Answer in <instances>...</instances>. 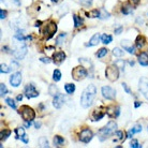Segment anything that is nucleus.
I'll use <instances>...</instances> for the list:
<instances>
[{"label":"nucleus","instance_id":"42","mask_svg":"<svg viewBox=\"0 0 148 148\" xmlns=\"http://www.w3.org/2000/svg\"><path fill=\"white\" fill-rule=\"evenodd\" d=\"M2 1H4L5 4L9 3V1L11 2V4H15V5H18V4L21 3V0H2Z\"/></svg>","mask_w":148,"mask_h":148},{"label":"nucleus","instance_id":"37","mask_svg":"<svg viewBox=\"0 0 148 148\" xmlns=\"http://www.w3.org/2000/svg\"><path fill=\"white\" fill-rule=\"evenodd\" d=\"M10 135H11V131L10 130H3V131H1V140H5Z\"/></svg>","mask_w":148,"mask_h":148},{"label":"nucleus","instance_id":"25","mask_svg":"<svg viewBox=\"0 0 148 148\" xmlns=\"http://www.w3.org/2000/svg\"><path fill=\"white\" fill-rule=\"evenodd\" d=\"M112 40H113V38L110 34H103L101 37V41H102V43H104V44H110L112 42Z\"/></svg>","mask_w":148,"mask_h":148},{"label":"nucleus","instance_id":"46","mask_svg":"<svg viewBox=\"0 0 148 148\" xmlns=\"http://www.w3.org/2000/svg\"><path fill=\"white\" fill-rule=\"evenodd\" d=\"M40 60L42 61V62H44V63H49L51 61H52V60L49 59V58H47V57H46V58H41Z\"/></svg>","mask_w":148,"mask_h":148},{"label":"nucleus","instance_id":"12","mask_svg":"<svg viewBox=\"0 0 148 148\" xmlns=\"http://www.w3.org/2000/svg\"><path fill=\"white\" fill-rule=\"evenodd\" d=\"M22 83V74L21 72H15L14 74H12L10 77V84L13 87H18Z\"/></svg>","mask_w":148,"mask_h":148},{"label":"nucleus","instance_id":"36","mask_svg":"<svg viewBox=\"0 0 148 148\" xmlns=\"http://www.w3.org/2000/svg\"><path fill=\"white\" fill-rule=\"evenodd\" d=\"M113 54H114L115 56H117V57H121V56H123V51H121V49L118 47H116L113 49Z\"/></svg>","mask_w":148,"mask_h":148},{"label":"nucleus","instance_id":"30","mask_svg":"<svg viewBox=\"0 0 148 148\" xmlns=\"http://www.w3.org/2000/svg\"><path fill=\"white\" fill-rule=\"evenodd\" d=\"M60 78H61V72L59 70H55L53 73V79L55 82H58L60 81Z\"/></svg>","mask_w":148,"mask_h":148},{"label":"nucleus","instance_id":"4","mask_svg":"<svg viewBox=\"0 0 148 148\" xmlns=\"http://www.w3.org/2000/svg\"><path fill=\"white\" fill-rule=\"evenodd\" d=\"M56 30H57V25L54 22H51L46 24V25H44V27L41 29V34L44 36L46 40H49L55 34Z\"/></svg>","mask_w":148,"mask_h":148},{"label":"nucleus","instance_id":"21","mask_svg":"<svg viewBox=\"0 0 148 148\" xmlns=\"http://www.w3.org/2000/svg\"><path fill=\"white\" fill-rule=\"evenodd\" d=\"M141 131H142V126L136 125V126H134L132 129L129 130V132H128V134H127V136L129 137V138H131V137L133 136L134 133H140Z\"/></svg>","mask_w":148,"mask_h":148},{"label":"nucleus","instance_id":"27","mask_svg":"<svg viewBox=\"0 0 148 148\" xmlns=\"http://www.w3.org/2000/svg\"><path fill=\"white\" fill-rule=\"evenodd\" d=\"M64 89H66V91H67L69 95H72V93L75 91V86H74L73 84H66Z\"/></svg>","mask_w":148,"mask_h":148},{"label":"nucleus","instance_id":"28","mask_svg":"<svg viewBox=\"0 0 148 148\" xmlns=\"http://www.w3.org/2000/svg\"><path fill=\"white\" fill-rule=\"evenodd\" d=\"M121 12L125 15H128V14H131V13L133 12V9L130 7V5H128V4H127V5H123V7H122Z\"/></svg>","mask_w":148,"mask_h":148},{"label":"nucleus","instance_id":"9","mask_svg":"<svg viewBox=\"0 0 148 148\" xmlns=\"http://www.w3.org/2000/svg\"><path fill=\"white\" fill-rule=\"evenodd\" d=\"M101 91H102V96H103L105 99H108V100H113V99H115L116 91H115L112 87H110V86H104V87H102Z\"/></svg>","mask_w":148,"mask_h":148},{"label":"nucleus","instance_id":"33","mask_svg":"<svg viewBox=\"0 0 148 148\" xmlns=\"http://www.w3.org/2000/svg\"><path fill=\"white\" fill-rule=\"evenodd\" d=\"M66 37H67V34H61L59 36V37L57 38V40H56V44L57 45H61L63 43V41H64V39H66Z\"/></svg>","mask_w":148,"mask_h":148},{"label":"nucleus","instance_id":"52","mask_svg":"<svg viewBox=\"0 0 148 148\" xmlns=\"http://www.w3.org/2000/svg\"><path fill=\"white\" fill-rule=\"evenodd\" d=\"M141 102H138V101H136V102H135V104H134V106H135V108H138V106H141Z\"/></svg>","mask_w":148,"mask_h":148},{"label":"nucleus","instance_id":"1","mask_svg":"<svg viewBox=\"0 0 148 148\" xmlns=\"http://www.w3.org/2000/svg\"><path fill=\"white\" fill-rule=\"evenodd\" d=\"M97 89L93 85H89L88 87H86L85 90L83 91L81 97V105L84 108H89L93 102V99L96 97Z\"/></svg>","mask_w":148,"mask_h":148},{"label":"nucleus","instance_id":"50","mask_svg":"<svg viewBox=\"0 0 148 148\" xmlns=\"http://www.w3.org/2000/svg\"><path fill=\"white\" fill-rule=\"evenodd\" d=\"M129 1H130V2H131L132 4H137L138 2H140V0H129Z\"/></svg>","mask_w":148,"mask_h":148},{"label":"nucleus","instance_id":"49","mask_svg":"<svg viewBox=\"0 0 148 148\" xmlns=\"http://www.w3.org/2000/svg\"><path fill=\"white\" fill-rule=\"evenodd\" d=\"M21 140H22V141L24 142V143H26V144H27V143H28V138H27L26 135H25V136H23L22 138H21Z\"/></svg>","mask_w":148,"mask_h":148},{"label":"nucleus","instance_id":"29","mask_svg":"<svg viewBox=\"0 0 148 148\" xmlns=\"http://www.w3.org/2000/svg\"><path fill=\"white\" fill-rule=\"evenodd\" d=\"M110 17V13L105 11V9H102L100 10V15H99V18L100 19H105Z\"/></svg>","mask_w":148,"mask_h":148},{"label":"nucleus","instance_id":"10","mask_svg":"<svg viewBox=\"0 0 148 148\" xmlns=\"http://www.w3.org/2000/svg\"><path fill=\"white\" fill-rule=\"evenodd\" d=\"M93 133L90 129H84L79 134V141L83 143H89L92 140Z\"/></svg>","mask_w":148,"mask_h":148},{"label":"nucleus","instance_id":"41","mask_svg":"<svg viewBox=\"0 0 148 148\" xmlns=\"http://www.w3.org/2000/svg\"><path fill=\"white\" fill-rule=\"evenodd\" d=\"M130 147L131 148H141L142 146L138 144V142H137L136 140H132L131 143H130Z\"/></svg>","mask_w":148,"mask_h":148},{"label":"nucleus","instance_id":"15","mask_svg":"<svg viewBox=\"0 0 148 148\" xmlns=\"http://www.w3.org/2000/svg\"><path fill=\"white\" fill-rule=\"evenodd\" d=\"M63 101H64V98H63L62 95L57 93V95L54 97V100H53V105H54L56 108H58V110H59V108L62 106Z\"/></svg>","mask_w":148,"mask_h":148},{"label":"nucleus","instance_id":"47","mask_svg":"<svg viewBox=\"0 0 148 148\" xmlns=\"http://www.w3.org/2000/svg\"><path fill=\"white\" fill-rule=\"evenodd\" d=\"M11 68H12V69H17V68H18V64L15 62V61H12V62H11Z\"/></svg>","mask_w":148,"mask_h":148},{"label":"nucleus","instance_id":"56","mask_svg":"<svg viewBox=\"0 0 148 148\" xmlns=\"http://www.w3.org/2000/svg\"><path fill=\"white\" fill-rule=\"evenodd\" d=\"M59 0H52V2H54V3H57Z\"/></svg>","mask_w":148,"mask_h":148},{"label":"nucleus","instance_id":"17","mask_svg":"<svg viewBox=\"0 0 148 148\" xmlns=\"http://www.w3.org/2000/svg\"><path fill=\"white\" fill-rule=\"evenodd\" d=\"M105 114H106V112L101 111L100 108H97V110H95L93 113H92V120H95V121L100 120V119L103 118Z\"/></svg>","mask_w":148,"mask_h":148},{"label":"nucleus","instance_id":"32","mask_svg":"<svg viewBox=\"0 0 148 148\" xmlns=\"http://www.w3.org/2000/svg\"><path fill=\"white\" fill-rule=\"evenodd\" d=\"M73 19H74V26L76 27H79L82 25V23H83V21L81 19V17H78L77 15H73Z\"/></svg>","mask_w":148,"mask_h":148},{"label":"nucleus","instance_id":"40","mask_svg":"<svg viewBox=\"0 0 148 148\" xmlns=\"http://www.w3.org/2000/svg\"><path fill=\"white\" fill-rule=\"evenodd\" d=\"M10 70H11V69L8 67L7 64H4V63H2V64H1V67H0V71H1V73H9Z\"/></svg>","mask_w":148,"mask_h":148},{"label":"nucleus","instance_id":"3","mask_svg":"<svg viewBox=\"0 0 148 148\" xmlns=\"http://www.w3.org/2000/svg\"><path fill=\"white\" fill-rule=\"evenodd\" d=\"M27 54V46L24 43V41L17 40V42H14V52L13 55L17 60L24 59V57Z\"/></svg>","mask_w":148,"mask_h":148},{"label":"nucleus","instance_id":"54","mask_svg":"<svg viewBox=\"0 0 148 148\" xmlns=\"http://www.w3.org/2000/svg\"><path fill=\"white\" fill-rule=\"evenodd\" d=\"M16 99H17V101H22L23 96H22V95H18V96H17V98H16Z\"/></svg>","mask_w":148,"mask_h":148},{"label":"nucleus","instance_id":"8","mask_svg":"<svg viewBox=\"0 0 148 148\" xmlns=\"http://www.w3.org/2000/svg\"><path fill=\"white\" fill-rule=\"evenodd\" d=\"M135 45L141 51H148V40L144 36H138L135 40Z\"/></svg>","mask_w":148,"mask_h":148},{"label":"nucleus","instance_id":"6","mask_svg":"<svg viewBox=\"0 0 148 148\" xmlns=\"http://www.w3.org/2000/svg\"><path fill=\"white\" fill-rule=\"evenodd\" d=\"M87 75H88V72H87V70L85 69V67H83V66L75 67L73 70H72V77L77 82L86 78Z\"/></svg>","mask_w":148,"mask_h":148},{"label":"nucleus","instance_id":"48","mask_svg":"<svg viewBox=\"0 0 148 148\" xmlns=\"http://www.w3.org/2000/svg\"><path fill=\"white\" fill-rule=\"evenodd\" d=\"M122 31V27L121 26H119L117 29H115V34H120V32Z\"/></svg>","mask_w":148,"mask_h":148},{"label":"nucleus","instance_id":"31","mask_svg":"<svg viewBox=\"0 0 148 148\" xmlns=\"http://www.w3.org/2000/svg\"><path fill=\"white\" fill-rule=\"evenodd\" d=\"M39 144H40V147H49L46 137H41L40 140H39Z\"/></svg>","mask_w":148,"mask_h":148},{"label":"nucleus","instance_id":"39","mask_svg":"<svg viewBox=\"0 0 148 148\" xmlns=\"http://www.w3.org/2000/svg\"><path fill=\"white\" fill-rule=\"evenodd\" d=\"M0 93H1V97L5 96L8 93V89L4 84H0Z\"/></svg>","mask_w":148,"mask_h":148},{"label":"nucleus","instance_id":"53","mask_svg":"<svg viewBox=\"0 0 148 148\" xmlns=\"http://www.w3.org/2000/svg\"><path fill=\"white\" fill-rule=\"evenodd\" d=\"M30 125H31V123H30V121H25V127H26V128H29Z\"/></svg>","mask_w":148,"mask_h":148},{"label":"nucleus","instance_id":"11","mask_svg":"<svg viewBox=\"0 0 148 148\" xmlns=\"http://www.w3.org/2000/svg\"><path fill=\"white\" fill-rule=\"evenodd\" d=\"M25 96L28 98V99H31V98H36V97L39 96V92L37 91V89L32 84H29L25 87Z\"/></svg>","mask_w":148,"mask_h":148},{"label":"nucleus","instance_id":"43","mask_svg":"<svg viewBox=\"0 0 148 148\" xmlns=\"http://www.w3.org/2000/svg\"><path fill=\"white\" fill-rule=\"evenodd\" d=\"M79 1L82 2V4H84V5H86V7L90 5L91 2H92V0H79Z\"/></svg>","mask_w":148,"mask_h":148},{"label":"nucleus","instance_id":"19","mask_svg":"<svg viewBox=\"0 0 148 148\" xmlns=\"http://www.w3.org/2000/svg\"><path fill=\"white\" fill-rule=\"evenodd\" d=\"M127 137L128 136H126V133H125L123 131H116V132H115L114 142H123Z\"/></svg>","mask_w":148,"mask_h":148},{"label":"nucleus","instance_id":"18","mask_svg":"<svg viewBox=\"0 0 148 148\" xmlns=\"http://www.w3.org/2000/svg\"><path fill=\"white\" fill-rule=\"evenodd\" d=\"M100 40H101L100 34H96L91 39H90V41H89L88 43L86 44V46H95V45H98V43L100 42Z\"/></svg>","mask_w":148,"mask_h":148},{"label":"nucleus","instance_id":"2","mask_svg":"<svg viewBox=\"0 0 148 148\" xmlns=\"http://www.w3.org/2000/svg\"><path fill=\"white\" fill-rule=\"evenodd\" d=\"M116 128H117V125H116V122H114V121H110L104 128H101V129L99 130V132H98V133H99L100 141L106 140L110 135H112V134L116 131Z\"/></svg>","mask_w":148,"mask_h":148},{"label":"nucleus","instance_id":"44","mask_svg":"<svg viewBox=\"0 0 148 148\" xmlns=\"http://www.w3.org/2000/svg\"><path fill=\"white\" fill-rule=\"evenodd\" d=\"M121 85H122V88L125 89V91H126L127 93H129V95H130V93H131V90H130V88L128 87V85H127L126 83H122Z\"/></svg>","mask_w":148,"mask_h":148},{"label":"nucleus","instance_id":"34","mask_svg":"<svg viewBox=\"0 0 148 148\" xmlns=\"http://www.w3.org/2000/svg\"><path fill=\"white\" fill-rule=\"evenodd\" d=\"M106 54H108V49H106V48H101L100 51H98V53H97L96 55L98 58H102V57H104Z\"/></svg>","mask_w":148,"mask_h":148},{"label":"nucleus","instance_id":"7","mask_svg":"<svg viewBox=\"0 0 148 148\" xmlns=\"http://www.w3.org/2000/svg\"><path fill=\"white\" fill-rule=\"evenodd\" d=\"M105 75L108 77V81L115 82L119 78V70L118 67L115 64V66H110V67L106 68L105 70Z\"/></svg>","mask_w":148,"mask_h":148},{"label":"nucleus","instance_id":"51","mask_svg":"<svg viewBox=\"0 0 148 148\" xmlns=\"http://www.w3.org/2000/svg\"><path fill=\"white\" fill-rule=\"evenodd\" d=\"M34 126H36V128H37V129H39V128L41 127V122H39V121L34 122Z\"/></svg>","mask_w":148,"mask_h":148},{"label":"nucleus","instance_id":"20","mask_svg":"<svg viewBox=\"0 0 148 148\" xmlns=\"http://www.w3.org/2000/svg\"><path fill=\"white\" fill-rule=\"evenodd\" d=\"M138 62L141 63L142 66H148V55L147 53H141L140 55H138Z\"/></svg>","mask_w":148,"mask_h":148},{"label":"nucleus","instance_id":"14","mask_svg":"<svg viewBox=\"0 0 148 148\" xmlns=\"http://www.w3.org/2000/svg\"><path fill=\"white\" fill-rule=\"evenodd\" d=\"M121 46L123 47L125 51L129 53V54H135V48H134L133 44H132V42L129 40H122L121 41Z\"/></svg>","mask_w":148,"mask_h":148},{"label":"nucleus","instance_id":"26","mask_svg":"<svg viewBox=\"0 0 148 148\" xmlns=\"http://www.w3.org/2000/svg\"><path fill=\"white\" fill-rule=\"evenodd\" d=\"M86 15H87V17H90V18L99 17V15H100V11H99V10H92L91 12H87Z\"/></svg>","mask_w":148,"mask_h":148},{"label":"nucleus","instance_id":"22","mask_svg":"<svg viewBox=\"0 0 148 148\" xmlns=\"http://www.w3.org/2000/svg\"><path fill=\"white\" fill-rule=\"evenodd\" d=\"M106 114L110 116V117H112V118H114V117H117L119 115V108H116V110H115V108H110L106 110Z\"/></svg>","mask_w":148,"mask_h":148},{"label":"nucleus","instance_id":"16","mask_svg":"<svg viewBox=\"0 0 148 148\" xmlns=\"http://www.w3.org/2000/svg\"><path fill=\"white\" fill-rule=\"evenodd\" d=\"M53 59H54V62L56 64H60L63 60L66 59V54L63 52H56L53 55Z\"/></svg>","mask_w":148,"mask_h":148},{"label":"nucleus","instance_id":"55","mask_svg":"<svg viewBox=\"0 0 148 148\" xmlns=\"http://www.w3.org/2000/svg\"><path fill=\"white\" fill-rule=\"evenodd\" d=\"M40 25H41V22H37V23H36V25H34V26H40Z\"/></svg>","mask_w":148,"mask_h":148},{"label":"nucleus","instance_id":"24","mask_svg":"<svg viewBox=\"0 0 148 148\" xmlns=\"http://www.w3.org/2000/svg\"><path fill=\"white\" fill-rule=\"evenodd\" d=\"M15 133H16V138H22L23 136H25L26 134H25V130L24 128H16L15 129Z\"/></svg>","mask_w":148,"mask_h":148},{"label":"nucleus","instance_id":"35","mask_svg":"<svg viewBox=\"0 0 148 148\" xmlns=\"http://www.w3.org/2000/svg\"><path fill=\"white\" fill-rule=\"evenodd\" d=\"M48 92H49V95H51V96L55 97L56 95L58 93V91H57V87H56L55 85H51V86H49V89H48Z\"/></svg>","mask_w":148,"mask_h":148},{"label":"nucleus","instance_id":"13","mask_svg":"<svg viewBox=\"0 0 148 148\" xmlns=\"http://www.w3.org/2000/svg\"><path fill=\"white\" fill-rule=\"evenodd\" d=\"M140 91L143 93V96L148 100V79L147 78H141L140 81Z\"/></svg>","mask_w":148,"mask_h":148},{"label":"nucleus","instance_id":"5","mask_svg":"<svg viewBox=\"0 0 148 148\" xmlns=\"http://www.w3.org/2000/svg\"><path fill=\"white\" fill-rule=\"evenodd\" d=\"M19 113L22 115L23 119L25 121H32L34 118H36V113L31 108H29L28 105H23L21 110H19Z\"/></svg>","mask_w":148,"mask_h":148},{"label":"nucleus","instance_id":"23","mask_svg":"<svg viewBox=\"0 0 148 148\" xmlns=\"http://www.w3.org/2000/svg\"><path fill=\"white\" fill-rule=\"evenodd\" d=\"M63 144H64L63 137L59 136V135H56L54 137V146L55 147H61V146H63Z\"/></svg>","mask_w":148,"mask_h":148},{"label":"nucleus","instance_id":"45","mask_svg":"<svg viewBox=\"0 0 148 148\" xmlns=\"http://www.w3.org/2000/svg\"><path fill=\"white\" fill-rule=\"evenodd\" d=\"M5 17H7V11H4V10H0V18L4 19Z\"/></svg>","mask_w":148,"mask_h":148},{"label":"nucleus","instance_id":"38","mask_svg":"<svg viewBox=\"0 0 148 148\" xmlns=\"http://www.w3.org/2000/svg\"><path fill=\"white\" fill-rule=\"evenodd\" d=\"M5 102H7L8 105L11 106L12 108H16V104H15L13 99H11V98H7V99H5Z\"/></svg>","mask_w":148,"mask_h":148}]
</instances>
